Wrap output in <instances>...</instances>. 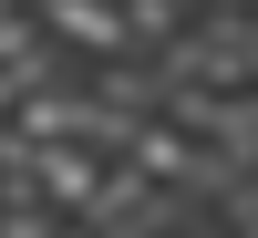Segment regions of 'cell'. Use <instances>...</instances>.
Wrapping results in <instances>:
<instances>
[{
	"instance_id": "obj_1",
	"label": "cell",
	"mask_w": 258,
	"mask_h": 238,
	"mask_svg": "<svg viewBox=\"0 0 258 238\" xmlns=\"http://www.w3.org/2000/svg\"><path fill=\"white\" fill-rule=\"evenodd\" d=\"M186 156H197V145H186V135H176L165 114H145L135 135H124V156H114V166H135L145 186H176V176H186Z\"/></svg>"
}]
</instances>
